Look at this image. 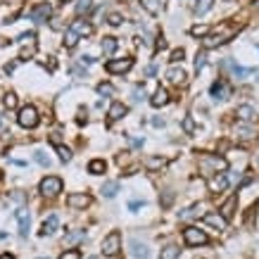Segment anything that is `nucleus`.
Listing matches in <instances>:
<instances>
[{
  "label": "nucleus",
  "mask_w": 259,
  "mask_h": 259,
  "mask_svg": "<svg viewBox=\"0 0 259 259\" xmlns=\"http://www.w3.org/2000/svg\"><path fill=\"white\" fill-rule=\"evenodd\" d=\"M152 107H164L166 102H169V93H166L164 88H157V91H155V95H152Z\"/></svg>",
  "instance_id": "nucleus-18"
},
{
  "label": "nucleus",
  "mask_w": 259,
  "mask_h": 259,
  "mask_svg": "<svg viewBox=\"0 0 259 259\" xmlns=\"http://www.w3.org/2000/svg\"><path fill=\"white\" fill-rule=\"evenodd\" d=\"M207 186H209V193H221V190L228 186V179L224 174H214V176H209Z\"/></svg>",
  "instance_id": "nucleus-10"
},
{
  "label": "nucleus",
  "mask_w": 259,
  "mask_h": 259,
  "mask_svg": "<svg viewBox=\"0 0 259 259\" xmlns=\"http://www.w3.org/2000/svg\"><path fill=\"white\" fill-rule=\"evenodd\" d=\"M143 95H145V88H143V83H138V86L134 88V100H143Z\"/></svg>",
  "instance_id": "nucleus-36"
},
{
  "label": "nucleus",
  "mask_w": 259,
  "mask_h": 259,
  "mask_svg": "<svg viewBox=\"0 0 259 259\" xmlns=\"http://www.w3.org/2000/svg\"><path fill=\"white\" fill-rule=\"evenodd\" d=\"M107 19H110L112 26H119V24H121V15H110Z\"/></svg>",
  "instance_id": "nucleus-40"
},
{
  "label": "nucleus",
  "mask_w": 259,
  "mask_h": 259,
  "mask_svg": "<svg viewBox=\"0 0 259 259\" xmlns=\"http://www.w3.org/2000/svg\"><path fill=\"white\" fill-rule=\"evenodd\" d=\"M5 107H10V110H12V107H17V95L15 93L5 95Z\"/></svg>",
  "instance_id": "nucleus-35"
},
{
  "label": "nucleus",
  "mask_w": 259,
  "mask_h": 259,
  "mask_svg": "<svg viewBox=\"0 0 259 259\" xmlns=\"http://www.w3.org/2000/svg\"><path fill=\"white\" fill-rule=\"evenodd\" d=\"M17 121H19V126H24V128H36L40 119H38V112H36V107L26 105V107H22V110H19V114H17Z\"/></svg>",
  "instance_id": "nucleus-2"
},
{
  "label": "nucleus",
  "mask_w": 259,
  "mask_h": 259,
  "mask_svg": "<svg viewBox=\"0 0 259 259\" xmlns=\"http://www.w3.org/2000/svg\"><path fill=\"white\" fill-rule=\"evenodd\" d=\"M128 141H131V145H136V148H138V145H143V141H138V138H128Z\"/></svg>",
  "instance_id": "nucleus-46"
},
{
  "label": "nucleus",
  "mask_w": 259,
  "mask_h": 259,
  "mask_svg": "<svg viewBox=\"0 0 259 259\" xmlns=\"http://www.w3.org/2000/svg\"><path fill=\"white\" fill-rule=\"evenodd\" d=\"M69 29L76 33V36H91V33H93V26H91L88 22H83V19H76V22H71Z\"/></svg>",
  "instance_id": "nucleus-15"
},
{
  "label": "nucleus",
  "mask_w": 259,
  "mask_h": 259,
  "mask_svg": "<svg viewBox=\"0 0 259 259\" xmlns=\"http://www.w3.org/2000/svg\"><path fill=\"white\" fill-rule=\"evenodd\" d=\"M50 12H53V8H50L48 3H40V5H36V8L31 10V19L33 22H38V24H43V22H48Z\"/></svg>",
  "instance_id": "nucleus-9"
},
{
  "label": "nucleus",
  "mask_w": 259,
  "mask_h": 259,
  "mask_svg": "<svg viewBox=\"0 0 259 259\" xmlns=\"http://www.w3.org/2000/svg\"><path fill=\"white\" fill-rule=\"evenodd\" d=\"M236 202H238V197L236 195H231L226 200V204H224V207H221V217H224V219H231V217H233V209H236Z\"/></svg>",
  "instance_id": "nucleus-20"
},
{
  "label": "nucleus",
  "mask_w": 259,
  "mask_h": 259,
  "mask_svg": "<svg viewBox=\"0 0 259 259\" xmlns=\"http://www.w3.org/2000/svg\"><path fill=\"white\" fill-rule=\"evenodd\" d=\"M0 259H15V257H12V254H3V257H0Z\"/></svg>",
  "instance_id": "nucleus-47"
},
{
  "label": "nucleus",
  "mask_w": 259,
  "mask_h": 259,
  "mask_svg": "<svg viewBox=\"0 0 259 259\" xmlns=\"http://www.w3.org/2000/svg\"><path fill=\"white\" fill-rule=\"evenodd\" d=\"M155 74V64H150V67H145V76H152Z\"/></svg>",
  "instance_id": "nucleus-44"
},
{
  "label": "nucleus",
  "mask_w": 259,
  "mask_h": 259,
  "mask_svg": "<svg viewBox=\"0 0 259 259\" xmlns=\"http://www.w3.org/2000/svg\"><path fill=\"white\" fill-rule=\"evenodd\" d=\"M202 221H204V224H209V226H214V228H219V231H226V226H228V221L224 219L221 214H217V212L204 214Z\"/></svg>",
  "instance_id": "nucleus-11"
},
{
  "label": "nucleus",
  "mask_w": 259,
  "mask_h": 259,
  "mask_svg": "<svg viewBox=\"0 0 259 259\" xmlns=\"http://www.w3.org/2000/svg\"><path fill=\"white\" fill-rule=\"evenodd\" d=\"M152 126H157V128L159 126H164V119H152Z\"/></svg>",
  "instance_id": "nucleus-45"
},
{
  "label": "nucleus",
  "mask_w": 259,
  "mask_h": 259,
  "mask_svg": "<svg viewBox=\"0 0 259 259\" xmlns=\"http://www.w3.org/2000/svg\"><path fill=\"white\" fill-rule=\"evenodd\" d=\"M98 93L100 95H114V86H112V83H100V86H98Z\"/></svg>",
  "instance_id": "nucleus-32"
},
{
  "label": "nucleus",
  "mask_w": 259,
  "mask_h": 259,
  "mask_svg": "<svg viewBox=\"0 0 259 259\" xmlns=\"http://www.w3.org/2000/svg\"><path fill=\"white\" fill-rule=\"evenodd\" d=\"M141 3H143V10L150 12V15H159L166 5V0H141Z\"/></svg>",
  "instance_id": "nucleus-14"
},
{
  "label": "nucleus",
  "mask_w": 259,
  "mask_h": 259,
  "mask_svg": "<svg viewBox=\"0 0 259 259\" xmlns=\"http://www.w3.org/2000/svg\"><path fill=\"white\" fill-rule=\"evenodd\" d=\"M183 128H186L188 134H193V128H195V121H193L190 117H186V119H183Z\"/></svg>",
  "instance_id": "nucleus-38"
},
{
  "label": "nucleus",
  "mask_w": 259,
  "mask_h": 259,
  "mask_svg": "<svg viewBox=\"0 0 259 259\" xmlns=\"http://www.w3.org/2000/svg\"><path fill=\"white\" fill-rule=\"evenodd\" d=\"M62 43H64V48H69V50H71V48H76V43H79V36L71 31V29H67V33H64V40H62Z\"/></svg>",
  "instance_id": "nucleus-26"
},
{
  "label": "nucleus",
  "mask_w": 259,
  "mask_h": 259,
  "mask_svg": "<svg viewBox=\"0 0 259 259\" xmlns=\"http://www.w3.org/2000/svg\"><path fill=\"white\" fill-rule=\"evenodd\" d=\"M186 69L183 67H171V69L166 71V79H169V83H183L186 81Z\"/></svg>",
  "instance_id": "nucleus-16"
},
{
  "label": "nucleus",
  "mask_w": 259,
  "mask_h": 259,
  "mask_svg": "<svg viewBox=\"0 0 259 259\" xmlns=\"http://www.w3.org/2000/svg\"><path fill=\"white\" fill-rule=\"evenodd\" d=\"M238 117L243 119V121H252L254 119V110H252L250 105H240L238 107Z\"/></svg>",
  "instance_id": "nucleus-25"
},
{
  "label": "nucleus",
  "mask_w": 259,
  "mask_h": 259,
  "mask_svg": "<svg viewBox=\"0 0 259 259\" xmlns=\"http://www.w3.org/2000/svg\"><path fill=\"white\" fill-rule=\"evenodd\" d=\"M38 188L46 197H57L62 193V179H60V176H46V179L40 181Z\"/></svg>",
  "instance_id": "nucleus-1"
},
{
  "label": "nucleus",
  "mask_w": 259,
  "mask_h": 259,
  "mask_svg": "<svg viewBox=\"0 0 259 259\" xmlns=\"http://www.w3.org/2000/svg\"><path fill=\"white\" fill-rule=\"evenodd\" d=\"M119 193V183L117 181H107L105 186H102V195L105 197H114Z\"/></svg>",
  "instance_id": "nucleus-24"
},
{
  "label": "nucleus",
  "mask_w": 259,
  "mask_h": 259,
  "mask_svg": "<svg viewBox=\"0 0 259 259\" xmlns=\"http://www.w3.org/2000/svg\"><path fill=\"white\" fill-rule=\"evenodd\" d=\"M38 259H48V257H38Z\"/></svg>",
  "instance_id": "nucleus-48"
},
{
  "label": "nucleus",
  "mask_w": 259,
  "mask_h": 259,
  "mask_svg": "<svg viewBox=\"0 0 259 259\" xmlns=\"http://www.w3.org/2000/svg\"><path fill=\"white\" fill-rule=\"evenodd\" d=\"M60 226V217L57 214H50L46 221H43V228H40V236H53Z\"/></svg>",
  "instance_id": "nucleus-13"
},
{
  "label": "nucleus",
  "mask_w": 259,
  "mask_h": 259,
  "mask_svg": "<svg viewBox=\"0 0 259 259\" xmlns=\"http://www.w3.org/2000/svg\"><path fill=\"white\" fill-rule=\"evenodd\" d=\"M105 67H107L110 74H124V71H128L131 67H134V60H131V57H124V60H110Z\"/></svg>",
  "instance_id": "nucleus-6"
},
{
  "label": "nucleus",
  "mask_w": 259,
  "mask_h": 259,
  "mask_svg": "<svg viewBox=\"0 0 259 259\" xmlns=\"http://www.w3.org/2000/svg\"><path fill=\"white\" fill-rule=\"evenodd\" d=\"M36 162H38V164H43V166H48V157H46V152H36Z\"/></svg>",
  "instance_id": "nucleus-39"
},
{
  "label": "nucleus",
  "mask_w": 259,
  "mask_h": 259,
  "mask_svg": "<svg viewBox=\"0 0 259 259\" xmlns=\"http://www.w3.org/2000/svg\"><path fill=\"white\" fill-rule=\"evenodd\" d=\"M228 93H231V91H228L226 83H214V86H212V95H214V98H221V100H224Z\"/></svg>",
  "instance_id": "nucleus-28"
},
{
  "label": "nucleus",
  "mask_w": 259,
  "mask_h": 259,
  "mask_svg": "<svg viewBox=\"0 0 259 259\" xmlns=\"http://www.w3.org/2000/svg\"><path fill=\"white\" fill-rule=\"evenodd\" d=\"M57 155H60V159H62V162H69V159H71V150L64 148V145H57Z\"/></svg>",
  "instance_id": "nucleus-31"
},
{
  "label": "nucleus",
  "mask_w": 259,
  "mask_h": 259,
  "mask_svg": "<svg viewBox=\"0 0 259 259\" xmlns=\"http://www.w3.org/2000/svg\"><path fill=\"white\" fill-rule=\"evenodd\" d=\"M88 171L95 174V176H98V174H105V162H102V159H93V162L88 164Z\"/></svg>",
  "instance_id": "nucleus-29"
},
{
  "label": "nucleus",
  "mask_w": 259,
  "mask_h": 259,
  "mask_svg": "<svg viewBox=\"0 0 259 259\" xmlns=\"http://www.w3.org/2000/svg\"><path fill=\"white\" fill-rule=\"evenodd\" d=\"M233 33H236V29L233 26H226L224 29V33H214V36H207V38L202 40V46L204 48H217V46H224V43H228V40L233 38Z\"/></svg>",
  "instance_id": "nucleus-4"
},
{
  "label": "nucleus",
  "mask_w": 259,
  "mask_h": 259,
  "mask_svg": "<svg viewBox=\"0 0 259 259\" xmlns=\"http://www.w3.org/2000/svg\"><path fill=\"white\" fill-rule=\"evenodd\" d=\"M67 204H69L71 209H86L88 204H91V195H86V193H71L67 197Z\"/></svg>",
  "instance_id": "nucleus-7"
},
{
  "label": "nucleus",
  "mask_w": 259,
  "mask_h": 259,
  "mask_svg": "<svg viewBox=\"0 0 259 259\" xmlns=\"http://www.w3.org/2000/svg\"><path fill=\"white\" fill-rule=\"evenodd\" d=\"M117 48H119V43H117V38H112V36L102 40V53H105V55H114Z\"/></svg>",
  "instance_id": "nucleus-22"
},
{
  "label": "nucleus",
  "mask_w": 259,
  "mask_h": 259,
  "mask_svg": "<svg viewBox=\"0 0 259 259\" xmlns=\"http://www.w3.org/2000/svg\"><path fill=\"white\" fill-rule=\"evenodd\" d=\"M204 64H207V55L204 53H197V60H195V69H204Z\"/></svg>",
  "instance_id": "nucleus-33"
},
{
  "label": "nucleus",
  "mask_w": 259,
  "mask_h": 259,
  "mask_svg": "<svg viewBox=\"0 0 259 259\" xmlns=\"http://www.w3.org/2000/svg\"><path fill=\"white\" fill-rule=\"evenodd\" d=\"M202 164H209L214 169V174H219V171H224L228 166V162L224 157H214V155H204L202 157Z\"/></svg>",
  "instance_id": "nucleus-12"
},
{
  "label": "nucleus",
  "mask_w": 259,
  "mask_h": 259,
  "mask_svg": "<svg viewBox=\"0 0 259 259\" xmlns=\"http://www.w3.org/2000/svg\"><path fill=\"white\" fill-rule=\"evenodd\" d=\"M183 240H186V245H190V247H200V245L209 243L207 233L200 231V228H195V226H188L186 231H183Z\"/></svg>",
  "instance_id": "nucleus-3"
},
{
  "label": "nucleus",
  "mask_w": 259,
  "mask_h": 259,
  "mask_svg": "<svg viewBox=\"0 0 259 259\" xmlns=\"http://www.w3.org/2000/svg\"><path fill=\"white\" fill-rule=\"evenodd\" d=\"M60 259H81V252L79 250H67Z\"/></svg>",
  "instance_id": "nucleus-37"
},
{
  "label": "nucleus",
  "mask_w": 259,
  "mask_h": 259,
  "mask_svg": "<svg viewBox=\"0 0 259 259\" xmlns=\"http://www.w3.org/2000/svg\"><path fill=\"white\" fill-rule=\"evenodd\" d=\"M143 164H145V169H150V171H159V169L166 166V159L164 157H148Z\"/></svg>",
  "instance_id": "nucleus-19"
},
{
  "label": "nucleus",
  "mask_w": 259,
  "mask_h": 259,
  "mask_svg": "<svg viewBox=\"0 0 259 259\" xmlns=\"http://www.w3.org/2000/svg\"><path fill=\"white\" fill-rule=\"evenodd\" d=\"M214 5V0H195V5H193V12L195 15H204V12H209Z\"/></svg>",
  "instance_id": "nucleus-21"
},
{
  "label": "nucleus",
  "mask_w": 259,
  "mask_h": 259,
  "mask_svg": "<svg viewBox=\"0 0 259 259\" xmlns=\"http://www.w3.org/2000/svg\"><path fill=\"white\" fill-rule=\"evenodd\" d=\"M179 254H181V250L176 245H166L164 250L159 252V259H179Z\"/></svg>",
  "instance_id": "nucleus-23"
},
{
  "label": "nucleus",
  "mask_w": 259,
  "mask_h": 259,
  "mask_svg": "<svg viewBox=\"0 0 259 259\" xmlns=\"http://www.w3.org/2000/svg\"><path fill=\"white\" fill-rule=\"evenodd\" d=\"M64 3H67V0H64Z\"/></svg>",
  "instance_id": "nucleus-49"
},
{
  "label": "nucleus",
  "mask_w": 259,
  "mask_h": 259,
  "mask_svg": "<svg viewBox=\"0 0 259 259\" xmlns=\"http://www.w3.org/2000/svg\"><path fill=\"white\" fill-rule=\"evenodd\" d=\"M131 247H134V257H138V259H145L150 254L148 247H145V245H141L138 240H134V243H131Z\"/></svg>",
  "instance_id": "nucleus-27"
},
{
  "label": "nucleus",
  "mask_w": 259,
  "mask_h": 259,
  "mask_svg": "<svg viewBox=\"0 0 259 259\" xmlns=\"http://www.w3.org/2000/svg\"><path fill=\"white\" fill-rule=\"evenodd\" d=\"M190 33H193V36H207V33H209V26H193Z\"/></svg>",
  "instance_id": "nucleus-34"
},
{
  "label": "nucleus",
  "mask_w": 259,
  "mask_h": 259,
  "mask_svg": "<svg viewBox=\"0 0 259 259\" xmlns=\"http://www.w3.org/2000/svg\"><path fill=\"white\" fill-rule=\"evenodd\" d=\"M79 62L81 64H93L95 60H93V57H86V55H83V57H79Z\"/></svg>",
  "instance_id": "nucleus-43"
},
{
  "label": "nucleus",
  "mask_w": 259,
  "mask_h": 259,
  "mask_svg": "<svg viewBox=\"0 0 259 259\" xmlns=\"http://www.w3.org/2000/svg\"><path fill=\"white\" fill-rule=\"evenodd\" d=\"M121 247V236H119V231H112L110 236L102 240V254L105 257H114Z\"/></svg>",
  "instance_id": "nucleus-5"
},
{
  "label": "nucleus",
  "mask_w": 259,
  "mask_h": 259,
  "mask_svg": "<svg viewBox=\"0 0 259 259\" xmlns=\"http://www.w3.org/2000/svg\"><path fill=\"white\" fill-rule=\"evenodd\" d=\"M238 134H240V138H252V131H250V128H238Z\"/></svg>",
  "instance_id": "nucleus-42"
},
{
  "label": "nucleus",
  "mask_w": 259,
  "mask_h": 259,
  "mask_svg": "<svg viewBox=\"0 0 259 259\" xmlns=\"http://www.w3.org/2000/svg\"><path fill=\"white\" fill-rule=\"evenodd\" d=\"M17 221H19V236L26 238L29 236V226H31V217H29V209H17Z\"/></svg>",
  "instance_id": "nucleus-8"
},
{
  "label": "nucleus",
  "mask_w": 259,
  "mask_h": 259,
  "mask_svg": "<svg viewBox=\"0 0 259 259\" xmlns=\"http://www.w3.org/2000/svg\"><path fill=\"white\" fill-rule=\"evenodd\" d=\"M91 8H93V0H79V3H76V15H83V12H88Z\"/></svg>",
  "instance_id": "nucleus-30"
},
{
  "label": "nucleus",
  "mask_w": 259,
  "mask_h": 259,
  "mask_svg": "<svg viewBox=\"0 0 259 259\" xmlns=\"http://www.w3.org/2000/svg\"><path fill=\"white\" fill-rule=\"evenodd\" d=\"M126 112H128V107H126L124 102H114V105L110 107V112H107V117H110L112 121H117V119L124 117Z\"/></svg>",
  "instance_id": "nucleus-17"
},
{
  "label": "nucleus",
  "mask_w": 259,
  "mask_h": 259,
  "mask_svg": "<svg viewBox=\"0 0 259 259\" xmlns=\"http://www.w3.org/2000/svg\"><path fill=\"white\" fill-rule=\"evenodd\" d=\"M179 60H183V50H174V53H171V62H179Z\"/></svg>",
  "instance_id": "nucleus-41"
}]
</instances>
